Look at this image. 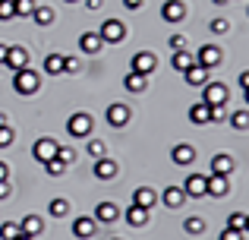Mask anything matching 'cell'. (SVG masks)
Wrapping results in <instances>:
<instances>
[{
    "mask_svg": "<svg viewBox=\"0 0 249 240\" xmlns=\"http://www.w3.org/2000/svg\"><path fill=\"white\" fill-rule=\"evenodd\" d=\"M243 92H246V108H249V89H243Z\"/></svg>",
    "mask_w": 249,
    "mask_h": 240,
    "instance_id": "11a10c76",
    "label": "cell"
},
{
    "mask_svg": "<svg viewBox=\"0 0 249 240\" xmlns=\"http://www.w3.org/2000/svg\"><path fill=\"white\" fill-rule=\"evenodd\" d=\"M10 177V167H6V161H0V180Z\"/></svg>",
    "mask_w": 249,
    "mask_h": 240,
    "instance_id": "c3c4849f",
    "label": "cell"
},
{
    "mask_svg": "<svg viewBox=\"0 0 249 240\" xmlns=\"http://www.w3.org/2000/svg\"><path fill=\"white\" fill-rule=\"evenodd\" d=\"M22 231H19V224L16 222H6V224H0V240H16Z\"/></svg>",
    "mask_w": 249,
    "mask_h": 240,
    "instance_id": "4dcf8cb0",
    "label": "cell"
},
{
    "mask_svg": "<svg viewBox=\"0 0 249 240\" xmlns=\"http://www.w3.org/2000/svg\"><path fill=\"white\" fill-rule=\"evenodd\" d=\"M231 171H233V158H231L227 152H218V155L212 158V174H224V177H227Z\"/></svg>",
    "mask_w": 249,
    "mask_h": 240,
    "instance_id": "44dd1931",
    "label": "cell"
},
{
    "mask_svg": "<svg viewBox=\"0 0 249 240\" xmlns=\"http://www.w3.org/2000/svg\"><path fill=\"white\" fill-rule=\"evenodd\" d=\"M227 228L243 231V228H246V215H243V212H233V215H231V222H227Z\"/></svg>",
    "mask_w": 249,
    "mask_h": 240,
    "instance_id": "ab89813d",
    "label": "cell"
},
{
    "mask_svg": "<svg viewBox=\"0 0 249 240\" xmlns=\"http://www.w3.org/2000/svg\"><path fill=\"white\" fill-rule=\"evenodd\" d=\"M48 212H51L54 218H63V215L70 212V203H67V199H54V203L48 205Z\"/></svg>",
    "mask_w": 249,
    "mask_h": 240,
    "instance_id": "1f68e13d",
    "label": "cell"
},
{
    "mask_svg": "<svg viewBox=\"0 0 249 240\" xmlns=\"http://www.w3.org/2000/svg\"><path fill=\"white\" fill-rule=\"evenodd\" d=\"M246 234H243V231H237V228H224V231H221V237L218 240H243Z\"/></svg>",
    "mask_w": 249,
    "mask_h": 240,
    "instance_id": "b9f144b4",
    "label": "cell"
},
{
    "mask_svg": "<svg viewBox=\"0 0 249 240\" xmlns=\"http://www.w3.org/2000/svg\"><path fill=\"white\" fill-rule=\"evenodd\" d=\"M0 127H6V114H0Z\"/></svg>",
    "mask_w": 249,
    "mask_h": 240,
    "instance_id": "f907efd6",
    "label": "cell"
},
{
    "mask_svg": "<svg viewBox=\"0 0 249 240\" xmlns=\"http://www.w3.org/2000/svg\"><path fill=\"white\" fill-rule=\"evenodd\" d=\"M16 10H13V0H0V19H13Z\"/></svg>",
    "mask_w": 249,
    "mask_h": 240,
    "instance_id": "60d3db41",
    "label": "cell"
},
{
    "mask_svg": "<svg viewBox=\"0 0 249 240\" xmlns=\"http://www.w3.org/2000/svg\"><path fill=\"white\" fill-rule=\"evenodd\" d=\"M123 86H126L133 95H139L142 89L148 86V76H142V73H133V70H129V73H126V79H123Z\"/></svg>",
    "mask_w": 249,
    "mask_h": 240,
    "instance_id": "cb8c5ba5",
    "label": "cell"
},
{
    "mask_svg": "<svg viewBox=\"0 0 249 240\" xmlns=\"http://www.w3.org/2000/svg\"><path fill=\"white\" fill-rule=\"evenodd\" d=\"M183 193H186V196H205V177H202V174H189L186 180H183Z\"/></svg>",
    "mask_w": 249,
    "mask_h": 240,
    "instance_id": "9a60e30c",
    "label": "cell"
},
{
    "mask_svg": "<svg viewBox=\"0 0 249 240\" xmlns=\"http://www.w3.org/2000/svg\"><path fill=\"white\" fill-rule=\"evenodd\" d=\"M170 158H174V165H180V167H189V165L196 161V148H193V146H186V142H180V146H174Z\"/></svg>",
    "mask_w": 249,
    "mask_h": 240,
    "instance_id": "7c38bea8",
    "label": "cell"
},
{
    "mask_svg": "<svg viewBox=\"0 0 249 240\" xmlns=\"http://www.w3.org/2000/svg\"><path fill=\"white\" fill-rule=\"evenodd\" d=\"M231 127H233V129H249V108L231 114Z\"/></svg>",
    "mask_w": 249,
    "mask_h": 240,
    "instance_id": "f546056e",
    "label": "cell"
},
{
    "mask_svg": "<svg viewBox=\"0 0 249 240\" xmlns=\"http://www.w3.org/2000/svg\"><path fill=\"white\" fill-rule=\"evenodd\" d=\"M110 240H123V237H110Z\"/></svg>",
    "mask_w": 249,
    "mask_h": 240,
    "instance_id": "9f6ffc18",
    "label": "cell"
},
{
    "mask_svg": "<svg viewBox=\"0 0 249 240\" xmlns=\"http://www.w3.org/2000/svg\"><path fill=\"white\" fill-rule=\"evenodd\" d=\"M89 155L91 158H104V142L101 139H89Z\"/></svg>",
    "mask_w": 249,
    "mask_h": 240,
    "instance_id": "8d00e7d4",
    "label": "cell"
},
{
    "mask_svg": "<svg viewBox=\"0 0 249 240\" xmlns=\"http://www.w3.org/2000/svg\"><path fill=\"white\" fill-rule=\"evenodd\" d=\"M123 215H126V222L133 224V228H145L148 218H152V212H148V209H139V205H129Z\"/></svg>",
    "mask_w": 249,
    "mask_h": 240,
    "instance_id": "d6986e66",
    "label": "cell"
},
{
    "mask_svg": "<svg viewBox=\"0 0 249 240\" xmlns=\"http://www.w3.org/2000/svg\"><path fill=\"white\" fill-rule=\"evenodd\" d=\"M183 231H186V234H202V231H205V222H202V218L199 215H189L186 218V222H183Z\"/></svg>",
    "mask_w": 249,
    "mask_h": 240,
    "instance_id": "f1b7e54d",
    "label": "cell"
},
{
    "mask_svg": "<svg viewBox=\"0 0 249 240\" xmlns=\"http://www.w3.org/2000/svg\"><path fill=\"white\" fill-rule=\"evenodd\" d=\"M6 60V44H0V63Z\"/></svg>",
    "mask_w": 249,
    "mask_h": 240,
    "instance_id": "681fc988",
    "label": "cell"
},
{
    "mask_svg": "<svg viewBox=\"0 0 249 240\" xmlns=\"http://www.w3.org/2000/svg\"><path fill=\"white\" fill-rule=\"evenodd\" d=\"M212 3H218V6H224V3H227V0H212Z\"/></svg>",
    "mask_w": 249,
    "mask_h": 240,
    "instance_id": "db71d44e",
    "label": "cell"
},
{
    "mask_svg": "<svg viewBox=\"0 0 249 240\" xmlns=\"http://www.w3.org/2000/svg\"><path fill=\"white\" fill-rule=\"evenodd\" d=\"M85 6H89V10H101L104 0H85Z\"/></svg>",
    "mask_w": 249,
    "mask_h": 240,
    "instance_id": "f6af8a7d",
    "label": "cell"
},
{
    "mask_svg": "<svg viewBox=\"0 0 249 240\" xmlns=\"http://www.w3.org/2000/svg\"><path fill=\"white\" fill-rule=\"evenodd\" d=\"M32 155H35V161H51L57 155V142L51 139V136H41V139H35V146H32Z\"/></svg>",
    "mask_w": 249,
    "mask_h": 240,
    "instance_id": "52a82bcc",
    "label": "cell"
},
{
    "mask_svg": "<svg viewBox=\"0 0 249 240\" xmlns=\"http://www.w3.org/2000/svg\"><path fill=\"white\" fill-rule=\"evenodd\" d=\"M32 19H35L38 25H51L54 22V10H51V6H35V10H32Z\"/></svg>",
    "mask_w": 249,
    "mask_h": 240,
    "instance_id": "83f0119b",
    "label": "cell"
},
{
    "mask_svg": "<svg viewBox=\"0 0 249 240\" xmlns=\"http://www.w3.org/2000/svg\"><path fill=\"white\" fill-rule=\"evenodd\" d=\"M155 203H158V193H155L152 186H139V190L133 193V205H139V209H148V212H152Z\"/></svg>",
    "mask_w": 249,
    "mask_h": 240,
    "instance_id": "4fadbf2b",
    "label": "cell"
},
{
    "mask_svg": "<svg viewBox=\"0 0 249 240\" xmlns=\"http://www.w3.org/2000/svg\"><path fill=\"white\" fill-rule=\"evenodd\" d=\"M170 54H174V51H186V35H170Z\"/></svg>",
    "mask_w": 249,
    "mask_h": 240,
    "instance_id": "f35d334b",
    "label": "cell"
},
{
    "mask_svg": "<svg viewBox=\"0 0 249 240\" xmlns=\"http://www.w3.org/2000/svg\"><path fill=\"white\" fill-rule=\"evenodd\" d=\"M38 86H41V82H38V73H32L29 67L16 70V76H13V89H16L19 95H35Z\"/></svg>",
    "mask_w": 249,
    "mask_h": 240,
    "instance_id": "6da1fadb",
    "label": "cell"
},
{
    "mask_svg": "<svg viewBox=\"0 0 249 240\" xmlns=\"http://www.w3.org/2000/svg\"><path fill=\"white\" fill-rule=\"evenodd\" d=\"M44 167H48V174H51V177H60V174L67 171V165H63V161L57 158V155H54L51 161H44Z\"/></svg>",
    "mask_w": 249,
    "mask_h": 240,
    "instance_id": "836d02e7",
    "label": "cell"
},
{
    "mask_svg": "<svg viewBox=\"0 0 249 240\" xmlns=\"http://www.w3.org/2000/svg\"><path fill=\"white\" fill-rule=\"evenodd\" d=\"M243 234H249V215H246V228H243Z\"/></svg>",
    "mask_w": 249,
    "mask_h": 240,
    "instance_id": "816d5d0a",
    "label": "cell"
},
{
    "mask_svg": "<svg viewBox=\"0 0 249 240\" xmlns=\"http://www.w3.org/2000/svg\"><path fill=\"white\" fill-rule=\"evenodd\" d=\"M95 177L98 180H110V177H117V161L114 158H95Z\"/></svg>",
    "mask_w": 249,
    "mask_h": 240,
    "instance_id": "2e32d148",
    "label": "cell"
},
{
    "mask_svg": "<svg viewBox=\"0 0 249 240\" xmlns=\"http://www.w3.org/2000/svg\"><path fill=\"white\" fill-rule=\"evenodd\" d=\"M79 48H82V54H98V51L104 48V41H101L98 32H82L79 35Z\"/></svg>",
    "mask_w": 249,
    "mask_h": 240,
    "instance_id": "5bb4252c",
    "label": "cell"
},
{
    "mask_svg": "<svg viewBox=\"0 0 249 240\" xmlns=\"http://www.w3.org/2000/svg\"><path fill=\"white\" fill-rule=\"evenodd\" d=\"M123 6H126V10H139L142 0H123Z\"/></svg>",
    "mask_w": 249,
    "mask_h": 240,
    "instance_id": "bcb514c9",
    "label": "cell"
},
{
    "mask_svg": "<svg viewBox=\"0 0 249 240\" xmlns=\"http://www.w3.org/2000/svg\"><path fill=\"white\" fill-rule=\"evenodd\" d=\"M117 215H120V209H117L114 203H98V209H95V222L110 224V222H117Z\"/></svg>",
    "mask_w": 249,
    "mask_h": 240,
    "instance_id": "ffe728a7",
    "label": "cell"
},
{
    "mask_svg": "<svg viewBox=\"0 0 249 240\" xmlns=\"http://www.w3.org/2000/svg\"><path fill=\"white\" fill-rule=\"evenodd\" d=\"M240 86L249 89V70H243V73H240Z\"/></svg>",
    "mask_w": 249,
    "mask_h": 240,
    "instance_id": "7dc6e473",
    "label": "cell"
},
{
    "mask_svg": "<svg viewBox=\"0 0 249 240\" xmlns=\"http://www.w3.org/2000/svg\"><path fill=\"white\" fill-rule=\"evenodd\" d=\"M101 41L104 44H120L123 38H126V25L120 22V19H104V25H101Z\"/></svg>",
    "mask_w": 249,
    "mask_h": 240,
    "instance_id": "7a4b0ae2",
    "label": "cell"
},
{
    "mask_svg": "<svg viewBox=\"0 0 249 240\" xmlns=\"http://www.w3.org/2000/svg\"><path fill=\"white\" fill-rule=\"evenodd\" d=\"M79 70H82L79 60H73V57H63V73H79Z\"/></svg>",
    "mask_w": 249,
    "mask_h": 240,
    "instance_id": "7bdbcfd3",
    "label": "cell"
},
{
    "mask_svg": "<svg viewBox=\"0 0 249 240\" xmlns=\"http://www.w3.org/2000/svg\"><path fill=\"white\" fill-rule=\"evenodd\" d=\"M67 3H76V0H67Z\"/></svg>",
    "mask_w": 249,
    "mask_h": 240,
    "instance_id": "6f0895ef",
    "label": "cell"
},
{
    "mask_svg": "<svg viewBox=\"0 0 249 240\" xmlns=\"http://www.w3.org/2000/svg\"><path fill=\"white\" fill-rule=\"evenodd\" d=\"M41 228H44V222L38 215H25L22 224H19V231H22L25 237H38V234H41Z\"/></svg>",
    "mask_w": 249,
    "mask_h": 240,
    "instance_id": "7402d4cb",
    "label": "cell"
},
{
    "mask_svg": "<svg viewBox=\"0 0 249 240\" xmlns=\"http://www.w3.org/2000/svg\"><path fill=\"white\" fill-rule=\"evenodd\" d=\"M155 67H158V57H155L152 51H139V54L133 57V73L148 76V73H155Z\"/></svg>",
    "mask_w": 249,
    "mask_h": 240,
    "instance_id": "ba28073f",
    "label": "cell"
},
{
    "mask_svg": "<svg viewBox=\"0 0 249 240\" xmlns=\"http://www.w3.org/2000/svg\"><path fill=\"white\" fill-rule=\"evenodd\" d=\"M212 32H214V35H227V32H231V22H227L224 16L212 19Z\"/></svg>",
    "mask_w": 249,
    "mask_h": 240,
    "instance_id": "e575fe53",
    "label": "cell"
},
{
    "mask_svg": "<svg viewBox=\"0 0 249 240\" xmlns=\"http://www.w3.org/2000/svg\"><path fill=\"white\" fill-rule=\"evenodd\" d=\"M221 60H224V51H221L218 44H205V48H199V54H196V63L205 67V70H214Z\"/></svg>",
    "mask_w": 249,
    "mask_h": 240,
    "instance_id": "277c9868",
    "label": "cell"
},
{
    "mask_svg": "<svg viewBox=\"0 0 249 240\" xmlns=\"http://www.w3.org/2000/svg\"><path fill=\"white\" fill-rule=\"evenodd\" d=\"M161 203H164L167 209H180V205L186 203V193H183V186H167V190L161 193Z\"/></svg>",
    "mask_w": 249,
    "mask_h": 240,
    "instance_id": "ac0fdd59",
    "label": "cell"
},
{
    "mask_svg": "<svg viewBox=\"0 0 249 240\" xmlns=\"http://www.w3.org/2000/svg\"><path fill=\"white\" fill-rule=\"evenodd\" d=\"M205 105H227V98H231V89L224 86V82H205Z\"/></svg>",
    "mask_w": 249,
    "mask_h": 240,
    "instance_id": "5b68a950",
    "label": "cell"
},
{
    "mask_svg": "<svg viewBox=\"0 0 249 240\" xmlns=\"http://www.w3.org/2000/svg\"><path fill=\"white\" fill-rule=\"evenodd\" d=\"M183 79H186V86H196V89H199V86H205V82H208V70L199 67V63H193L189 70H183Z\"/></svg>",
    "mask_w": 249,
    "mask_h": 240,
    "instance_id": "e0dca14e",
    "label": "cell"
},
{
    "mask_svg": "<svg viewBox=\"0 0 249 240\" xmlns=\"http://www.w3.org/2000/svg\"><path fill=\"white\" fill-rule=\"evenodd\" d=\"M13 129H10V123H6V127H0V148H6V146H13Z\"/></svg>",
    "mask_w": 249,
    "mask_h": 240,
    "instance_id": "74e56055",
    "label": "cell"
},
{
    "mask_svg": "<svg viewBox=\"0 0 249 240\" xmlns=\"http://www.w3.org/2000/svg\"><path fill=\"white\" fill-rule=\"evenodd\" d=\"M67 129H70V136H73V139H89L91 136V117L89 114H73V117L67 120Z\"/></svg>",
    "mask_w": 249,
    "mask_h": 240,
    "instance_id": "3957f363",
    "label": "cell"
},
{
    "mask_svg": "<svg viewBox=\"0 0 249 240\" xmlns=\"http://www.w3.org/2000/svg\"><path fill=\"white\" fill-rule=\"evenodd\" d=\"M161 19H164V22H183V19H186V3H183V0H167V3L161 6Z\"/></svg>",
    "mask_w": 249,
    "mask_h": 240,
    "instance_id": "9c48e42d",
    "label": "cell"
},
{
    "mask_svg": "<svg viewBox=\"0 0 249 240\" xmlns=\"http://www.w3.org/2000/svg\"><path fill=\"white\" fill-rule=\"evenodd\" d=\"M57 158H60L63 161V165H73V161H76V152H73V148H63V146H57Z\"/></svg>",
    "mask_w": 249,
    "mask_h": 240,
    "instance_id": "d590c367",
    "label": "cell"
},
{
    "mask_svg": "<svg viewBox=\"0 0 249 240\" xmlns=\"http://www.w3.org/2000/svg\"><path fill=\"white\" fill-rule=\"evenodd\" d=\"M189 123H196V127H202V123H212V117H208V105H205V101H199V105L189 108Z\"/></svg>",
    "mask_w": 249,
    "mask_h": 240,
    "instance_id": "d4e9b609",
    "label": "cell"
},
{
    "mask_svg": "<svg viewBox=\"0 0 249 240\" xmlns=\"http://www.w3.org/2000/svg\"><path fill=\"white\" fill-rule=\"evenodd\" d=\"M13 10H16V16H32L35 0H13Z\"/></svg>",
    "mask_w": 249,
    "mask_h": 240,
    "instance_id": "d6a6232c",
    "label": "cell"
},
{
    "mask_svg": "<svg viewBox=\"0 0 249 240\" xmlns=\"http://www.w3.org/2000/svg\"><path fill=\"white\" fill-rule=\"evenodd\" d=\"M170 63H174V70H180V73H183V70H189L196 63V57L189 54V51H174V60H170Z\"/></svg>",
    "mask_w": 249,
    "mask_h": 240,
    "instance_id": "4316f807",
    "label": "cell"
},
{
    "mask_svg": "<svg viewBox=\"0 0 249 240\" xmlns=\"http://www.w3.org/2000/svg\"><path fill=\"white\" fill-rule=\"evenodd\" d=\"M6 67L13 70V73H16V70H25L29 67V51L25 48H6Z\"/></svg>",
    "mask_w": 249,
    "mask_h": 240,
    "instance_id": "8fae6325",
    "label": "cell"
},
{
    "mask_svg": "<svg viewBox=\"0 0 249 240\" xmlns=\"http://www.w3.org/2000/svg\"><path fill=\"white\" fill-rule=\"evenodd\" d=\"M16 240H35V237H25V234H19V237H16Z\"/></svg>",
    "mask_w": 249,
    "mask_h": 240,
    "instance_id": "f5cc1de1",
    "label": "cell"
},
{
    "mask_svg": "<svg viewBox=\"0 0 249 240\" xmlns=\"http://www.w3.org/2000/svg\"><path fill=\"white\" fill-rule=\"evenodd\" d=\"M227 193H231V180H227L224 174H212V177H205V196L221 199V196H227Z\"/></svg>",
    "mask_w": 249,
    "mask_h": 240,
    "instance_id": "8992f818",
    "label": "cell"
},
{
    "mask_svg": "<svg viewBox=\"0 0 249 240\" xmlns=\"http://www.w3.org/2000/svg\"><path fill=\"white\" fill-rule=\"evenodd\" d=\"M3 199H10V184L0 180V203H3Z\"/></svg>",
    "mask_w": 249,
    "mask_h": 240,
    "instance_id": "ee69618b",
    "label": "cell"
},
{
    "mask_svg": "<svg viewBox=\"0 0 249 240\" xmlns=\"http://www.w3.org/2000/svg\"><path fill=\"white\" fill-rule=\"evenodd\" d=\"M129 117H133L129 105H120V101H117V105H110V108H107V123H110V127H126Z\"/></svg>",
    "mask_w": 249,
    "mask_h": 240,
    "instance_id": "30bf717a",
    "label": "cell"
},
{
    "mask_svg": "<svg viewBox=\"0 0 249 240\" xmlns=\"http://www.w3.org/2000/svg\"><path fill=\"white\" fill-rule=\"evenodd\" d=\"M73 234L79 240H89L91 234H95V218H76L73 222Z\"/></svg>",
    "mask_w": 249,
    "mask_h": 240,
    "instance_id": "603a6c76",
    "label": "cell"
},
{
    "mask_svg": "<svg viewBox=\"0 0 249 240\" xmlns=\"http://www.w3.org/2000/svg\"><path fill=\"white\" fill-rule=\"evenodd\" d=\"M44 73L48 76H60L63 73V54H48L44 57Z\"/></svg>",
    "mask_w": 249,
    "mask_h": 240,
    "instance_id": "484cf974",
    "label": "cell"
}]
</instances>
